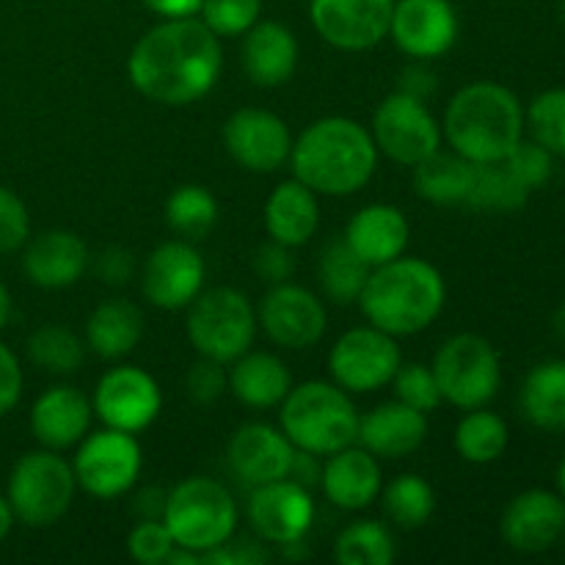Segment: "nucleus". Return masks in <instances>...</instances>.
<instances>
[{"label": "nucleus", "instance_id": "nucleus-50", "mask_svg": "<svg viewBox=\"0 0 565 565\" xmlns=\"http://www.w3.org/2000/svg\"><path fill=\"white\" fill-rule=\"evenodd\" d=\"M436 88H439V77H436V72H430L419 58H414L412 64L401 72V83H397V92L423 99V103H428V99L434 97Z\"/></svg>", "mask_w": 565, "mask_h": 565}, {"label": "nucleus", "instance_id": "nucleus-25", "mask_svg": "<svg viewBox=\"0 0 565 565\" xmlns=\"http://www.w3.org/2000/svg\"><path fill=\"white\" fill-rule=\"evenodd\" d=\"M428 439V414L401 401L381 403L373 412L359 417L356 441L375 458H406Z\"/></svg>", "mask_w": 565, "mask_h": 565}, {"label": "nucleus", "instance_id": "nucleus-49", "mask_svg": "<svg viewBox=\"0 0 565 565\" xmlns=\"http://www.w3.org/2000/svg\"><path fill=\"white\" fill-rule=\"evenodd\" d=\"M22 397V367L14 351L0 342V417L11 412Z\"/></svg>", "mask_w": 565, "mask_h": 565}, {"label": "nucleus", "instance_id": "nucleus-41", "mask_svg": "<svg viewBox=\"0 0 565 565\" xmlns=\"http://www.w3.org/2000/svg\"><path fill=\"white\" fill-rule=\"evenodd\" d=\"M199 14L218 39L243 36L248 28L259 22L263 0H202Z\"/></svg>", "mask_w": 565, "mask_h": 565}, {"label": "nucleus", "instance_id": "nucleus-23", "mask_svg": "<svg viewBox=\"0 0 565 565\" xmlns=\"http://www.w3.org/2000/svg\"><path fill=\"white\" fill-rule=\"evenodd\" d=\"M22 252V270L31 285L42 290H66L77 285L88 268V248L75 232L50 230L39 237H28Z\"/></svg>", "mask_w": 565, "mask_h": 565}, {"label": "nucleus", "instance_id": "nucleus-12", "mask_svg": "<svg viewBox=\"0 0 565 565\" xmlns=\"http://www.w3.org/2000/svg\"><path fill=\"white\" fill-rule=\"evenodd\" d=\"M373 141L379 154L395 160V163L414 166L434 154L441 147V125L430 114L428 103L408 94L395 92L375 108L373 116Z\"/></svg>", "mask_w": 565, "mask_h": 565}, {"label": "nucleus", "instance_id": "nucleus-43", "mask_svg": "<svg viewBox=\"0 0 565 565\" xmlns=\"http://www.w3.org/2000/svg\"><path fill=\"white\" fill-rule=\"evenodd\" d=\"M395 384L397 401L406 403V406L417 408V412H436L441 403L439 384H436V375L428 364H401V370L392 379Z\"/></svg>", "mask_w": 565, "mask_h": 565}, {"label": "nucleus", "instance_id": "nucleus-18", "mask_svg": "<svg viewBox=\"0 0 565 565\" xmlns=\"http://www.w3.org/2000/svg\"><path fill=\"white\" fill-rule=\"evenodd\" d=\"M248 522L268 544H296L315 524V500L307 486L290 478L254 486L248 497Z\"/></svg>", "mask_w": 565, "mask_h": 565}, {"label": "nucleus", "instance_id": "nucleus-44", "mask_svg": "<svg viewBox=\"0 0 565 565\" xmlns=\"http://www.w3.org/2000/svg\"><path fill=\"white\" fill-rule=\"evenodd\" d=\"M174 539H171L169 527L163 519H141L136 527L127 535V552L136 563L141 565H160L174 550Z\"/></svg>", "mask_w": 565, "mask_h": 565}, {"label": "nucleus", "instance_id": "nucleus-32", "mask_svg": "<svg viewBox=\"0 0 565 565\" xmlns=\"http://www.w3.org/2000/svg\"><path fill=\"white\" fill-rule=\"evenodd\" d=\"M472 171L475 163H469L467 158H461L452 149L445 152L439 147L434 154H428V158L414 166V191L425 202L441 204V207L463 204L469 185H472Z\"/></svg>", "mask_w": 565, "mask_h": 565}, {"label": "nucleus", "instance_id": "nucleus-56", "mask_svg": "<svg viewBox=\"0 0 565 565\" xmlns=\"http://www.w3.org/2000/svg\"><path fill=\"white\" fill-rule=\"evenodd\" d=\"M9 318H11V296L9 290H6L3 281H0V329L9 323Z\"/></svg>", "mask_w": 565, "mask_h": 565}, {"label": "nucleus", "instance_id": "nucleus-6", "mask_svg": "<svg viewBox=\"0 0 565 565\" xmlns=\"http://www.w3.org/2000/svg\"><path fill=\"white\" fill-rule=\"evenodd\" d=\"M163 522L177 546L202 555L235 539L237 502L221 480L188 478L169 491Z\"/></svg>", "mask_w": 565, "mask_h": 565}, {"label": "nucleus", "instance_id": "nucleus-21", "mask_svg": "<svg viewBox=\"0 0 565 565\" xmlns=\"http://www.w3.org/2000/svg\"><path fill=\"white\" fill-rule=\"evenodd\" d=\"M292 441L265 423H246L235 430L226 447L232 475L246 486H265L287 478L292 463Z\"/></svg>", "mask_w": 565, "mask_h": 565}, {"label": "nucleus", "instance_id": "nucleus-42", "mask_svg": "<svg viewBox=\"0 0 565 565\" xmlns=\"http://www.w3.org/2000/svg\"><path fill=\"white\" fill-rule=\"evenodd\" d=\"M502 163H505L508 169H511V174L516 177L524 188H530V191L544 188L546 182L552 180V174H555V154L546 147H541L539 141H533V138H522Z\"/></svg>", "mask_w": 565, "mask_h": 565}, {"label": "nucleus", "instance_id": "nucleus-55", "mask_svg": "<svg viewBox=\"0 0 565 565\" xmlns=\"http://www.w3.org/2000/svg\"><path fill=\"white\" fill-rule=\"evenodd\" d=\"M552 331H555L557 342L565 348V303L555 309V315H552Z\"/></svg>", "mask_w": 565, "mask_h": 565}, {"label": "nucleus", "instance_id": "nucleus-19", "mask_svg": "<svg viewBox=\"0 0 565 565\" xmlns=\"http://www.w3.org/2000/svg\"><path fill=\"white\" fill-rule=\"evenodd\" d=\"M390 36L408 58H439L458 42V14L450 0H395Z\"/></svg>", "mask_w": 565, "mask_h": 565}, {"label": "nucleus", "instance_id": "nucleus-51", "mask_svg": "<svg viewBox=\"0 0 565 565\" xmlns=\"http://www.w3.org/2000/svg\"><path fill=\"white\" fill-rule=\"evenodd\" d=\"M318 458L320 456H315V452L296 450L292 452V463H290V472H287V478L296 480V483H301V486H307V489H312L315 483H320V475H323V467H320Z\"/></svg>", "mask_w": 565, "mask_h": 565}, {"label": "nucleus", "instance_id": "nucleus-16", "mask_svg": "<svg viewBox=\"0 0 565 565\" xmlns=\"http://www.w3.org/2000/svg\"><path fill=\"white\" fill-rule=\"evenodd\" d=\"M257 320L276 345L290 348V351L318 345L326 334V323H329L323 301L312 290L292 285V281L270 285L259 303Z\"/></svg>", "mask_w": 565, "mask_h": 565}, {"label": "nucleus", "instance_id": "nucleus-36", "mask_svg": "<svg viewBox=\"0 0 565 565\" xmlns=\"http://www.w3.org/2000/svg\"><path fill=\"white\" fill-rule=\"evenodd\" d=\"M381 505L386 519L401 530H417L430 522L436 511V491L419 475H401L381 489Z\"/></svg>", "mask_w": 565, "mask_h": 565}, {"label": "nucleus", "instance_id": "nucleus-14", "mask_svg": "<svg viewBox=\"0 0 565 565\" xmlns=\"http://www.w3.org/2000/svg\"><path fill=\"white\" fill-rule=\"evenodd\" d=\"M395 0H312L309 17L326 44L362 53L390 36Z\"/></svg>", "mask_w": 565, "mask_h": 565}, {"label": "nucleus", "instance_id": "nucleus-7", "mask_svg": "<svg viewBox=\"0 0 565 565\" xmlns=\"http://www.w3.org/2000/svg\"><path fill=\"white\" fill-rule=\"evenodd\" d=\"M257 326V309L252 307L246 292L235 287H215L199 292L191 301L185 334L199 356L232 364L237 356L252 351Z\"/></svg>", "mask_w": 565, "mask_h": 565}, {"label": "nucleus", "instance_id": "nucleus-11", "mask_svg": "<svg viewBox=\"0 0 565 565\" xmlns=\"http://www.w3.org/2000/svg\"><path fill=\"white\" fill-rule=\"evenodd\" d=\"M403 364L397 337L375 329L356 326L334 342L329 353V370L337 386L348 395H367L392 384Z\"/></svg>", "mask_w": 565, "mask_h": 565}, {"label": "nucleus", "instance_id": "nucleus-15", "mask_svg": "<svg viewBox=\"0 0 565 565\" xmlns=\"http://www.w3.org/2000/svg\"><path fill=\"white\" fill-rule=\"evenodd\" d=\"M224 147L237 166L254 174H274L290 160L292 136L281 116L265 108H241L226 119Z\"/></svg>", "mask_w": 565, "mask_h": 565}, {"label": "nucleus", "instance_id": "nucleus-5", "mask_svg": "<svg viewBox=\"0 0 565 565\" xmlns=\"http://www.w3.org/2000/svg\"><path fill=\"white\" fill-rule=\"evenodd\" d=\"M281 434L296 450L331 456L356 445L359 412L348 392L331 381H303L281 401Z\"/></svg>", "mask_w": 565, "mask_h": 565}, {"label": "nucleus", "instance_id": "nucleus-17", "mask_svg": "<svg viewBox=\"0 0 565 565\" xmlns=\"http://www.w3.org/2000/svg\"><path fill=\"white\" fill-rule=\"evenodd\" d=\"M204 276H207V268L191 241L160 243L143 265L141 292L152 307L166 309V312L188 309L193 298L202 292Z\"/></svg>", "mask_w": 565, "mask_h": 565}, {"label": "nucleus", "instance_id": "nucleus-33", "mask_svg": "<svg viewBox=\"0 0 565 565\" xmlns=\"http://www.w3.org/2000/svg\"><path fill=\"white\" fill-rule=\"evenodd\" d=\"M370 265L353 252L351 246L345 243V237H337L331 241L329 246L320 252L318 259V281L320 290L329 301L340 303H356L359 296H362L364 285H367L370 276Z\"/></svg>", "mask_w": 565, "mask_h": 565}, {"label": "nucleus", "instance_id": "nucleus-57", "mask_svg": "<svg viewBox=\"0 0 565 565\" xmlns=\"http://www.w3.org/2000/svg\"><path fill=\"white\" fill-rule=\"evenodd\" d=\"M555 480H557V494H561L563 500H565V456L561 458V463H557Z\"/></svg>", "mask_w": 565, "mask_h": 565}, {"label": "nucleus", "instance_id": "nucleus-31", "mask_svg": "<svg viewBox=\"0 0 565 565\" xmlns=\"http://www.w3.org/2000/svg\"><path fill=\"white\" fill-rule=\"evenodd\" d=\"M522 414L541 430H565V359L535 364L519 392Z\"/></svg>", "mask_w": 565, "mask_h": 565}, {"label": "nucleus", "instance_id": "nucleus-20", "mask_svg": "<svg viewBox=\"0 0 565 565\" xmlns=\"http://www.w3.org/2000/svg\"><path fill=\"white\" fill-rule=\"evenodd\" d=\"M500 533L505 544L522 555L552 550L565 535V500L546 489L522 491L508 502Z\"/></svg>", "mask_w": 565, "mask_h": 565}, {"label": "nucleus", "instance_id": "nucleus-58", "mask_svg": "<svg viewBox=\"0 0 565 565\" xmlns=\"http://www.w3.org/2000/svg\"><path fill=\"white\" fill-rule=\"evenodd\" d=\"M561 20L565 22V0H561Z\"/></svg>", "mask_w": 565, "mask_h": 565}, {"label": "nucleus", "instance_id": "nucleus-22", "mask_svg": "<svg viewBox=\"0 0 565 565\" xmlns=\"http://www.w3.org/2000/svg\"><path fill=\"white\" fill-rule=\"evenodd\" d=\"M94 408L75 386H50L31 406V434L44 450H70L88 434Z\"/></svg>", "mask_w": 565, "mask_h": 565}, {"label": "nucleus", "instance_id": "nucleus-8", "mask_svg": "<svg viewBox=\"0 0 565 565\" xmlns=\"http://www.w3.org/2000/svg\"><path fill=\"white\" fill-rule=\"evenodd\" d=\"M441 401L461 412L489 406L502 386V362L497 348L480 334H452L441 342L430 364Z\"/></svg>", "mask_w": 565, "mask_h": 565}, {"label": "nucleus", "instance_id": "nucleus-30", "mask_svg": "<svg viewBox=\"0 0 565 565\" xmlns=\"http://www.w3.org/2000/svg\"><path fill=\"white\" fill-rule=\"evenodd\" d=\"M143 337V315L141 309L125 298H110L103 301L86 320V345L99 359L130 356Z\"/></svg>", "mask_w": 565, "mask_h": 565}, {"label": "nucleus", "instance_id": "nucleus-2", "mask_svg": "<svg viewBox=\"0 0 565 565\" xmlns=\"http://www.w3.org/2000/svg\"><path fill=\"white\" fill-rule=\"evenodd\" d=\"M292 177L318 196H351L362 191L379 166L373 132L348 116L312 121L290 149Z\"/></svg>", "mask_w": 565, "mask_h": 565}, {"label": "nucleus", "instance_id": "nucleus-47", "mask_svg": "<svg viewBox=\"0 0 565 565\" xmlns=\"http://www.w3.org/2000/svg\"><path fill=\"white\" fill-rule=\"evenodd\" d=\"M252 268L259 279H265L268 285H281V281L292 279V270H296V259H292V248L281 246V243L270 241L265 246H259L252 257Z\"/></svg>", "mask_w": 565, "mask_h": 565}, {"label": "nucleus", "instance_id": "nucleus-35", "mask_svg": "<svg viewBox=\"0 0 565 565\" xmlns=\"http://www.w3.org/2000/svg\"><path fill=\"white\" fill-rule=\"evenodd\" d=\"M530 193L533 191L524 188L505 163H475L463 204L480 213H516L527 204Z\"/></svg>", "mask_w": 565, "mask_h": 565}, {"label": "nucleus", "instance_id": "nucleus-46", "mask_svg": "<svg viewBox=\"0 0 565 565\" xmlns=\"http://www.w3.org/2000/svg\"><path fill=\"white\" fill-rule=\"evenodd\" d=\"M226 390H230V375H226L224 364L204 356L196 364H191L185 375V392L193 403L210 406V403L221 401Z\"/></svg>", "mask_w": 565, "mask_h": 565}, {"label": "nucleus", "instance_id": "nucleus-24", "mask_svg": "<svg viewBox=\"0 0 565 565\" xmlns=\"http://www.w3.org/2000/svg\"><path fill=\"white\" fill-rule=\"evenodd\" d=\"M326 500L340 511H364L379 500L384 480H381L379 458L362 445H348L331 452L320 475Z\"/></svg>", "mask_w": 565, "mask_h": 565}, {"label": "nucleus", "instance_id": "nucleus-10", "mask_svg": "<svg viewBox=\"0 0 565 565\" xmlns=\"http://www.w3.org/2000/svg\"><path fill=\"white\" fill-rule=\"evenodd\" d=\"M143 456L136 434L103 428L86 434L72 461L77 486L97 500H116L136 486Z\"/></svg>", "mask_w": 565, "mask_h": 565}, {"label": "nucleus", "instance_id": "nucleus-9", "mask_svg": "<svg viewBox=\"0 0 565 565\" xmlns=\"http://www.w3.org/2000/svg\"><path fill=\"white\" fill-rule=\"evenodd\" d=\"M77 480L72 463L55 450L25 452L9 475V500L14 519L25 527H50L61 522L75 500Z\"/></svg>", "mask_w": 565, "mask_h": 565}, {"label": "nucleus", "instance_id": "nucleus-39", "mask_svg": "<svg viewBox=\"0 0 565 565\" xmlns=\"http://www.w3.org/2000/svg\"><path fill=\"white\" fill-rule=\"evenodd\" d=\"M86 345L66 326H42L28 337V359L53 375H72L83 364Z\"/></svg>", "mask_w": 565, "mask_h": 565}, {"label": "nucleus", "instance_id": "nucleus-13", "mask_svg": "<svg viewBox=\"0 0 565 565\" xmlns=\"http://www.w3.org/2000/svg\"><path fill=\"white\" fill-rule=\"evenodd\" d=\"M92 408L94 417L105 428L141 434L160 417L163 392L147 370L136 367V364H119L97 381Z\"/></svg>", "mask_w": 565, "mask_h": 565}, {"label": "nucleus", "instance_id": "nucleus-48", "mask_svg": "<svg viewBox=\"0 0 565 565\" xmlns=\"http://www.w3.org/2000/svg\"><path fill=\"white\" fill-rule=\"evenodd\" d=\"M132 270H136V263H132V254L127 248L110 246L105 252L97 254L94 259V274L103 285L121 287L132 279Z\"/></svg>", "mask_w": 565, "mask_h": 565}, {"label": "nucleus", "instance_id": "nucleus-38", "mask_svg": "<svg viewBox=\"0 0 565 565\" xmlns=\"http://www.w3.org/2000/svg\"><path fill=\"white\" fill-rule=\"evenodd\" d=\"M395 555V539L390 527L373 519L348 524L334 541V561L340 565H390Z\"/></svg>", "mask_w": 565, "mask_h": 565}, {"label": "nucleus", "instance_id": "nucleus-34", "mask_svg": "<svg viewBox=\"0 0 565 565\" xmlns=\"http://www.w3.org/2000/svg\"><path fill=\"white\" fill-rule=\"evenodd\" d=\"M452 445L463 461L486 467V463H494L505 456L508 445H511V430L500 414L489 412L486 406L472 408L458 423Z\"/></svg>", "mask_w": 565, "mask_h": 565}, {"label": "nucleus", "instance_id": "nucleus-40", "mask_svg": "<svg viewBox=\"0 0 565 565\" xmlns=\"http://www.w3.org/2000/svg\"><path fill=\"white\" fill-rule=\"evenodd\" d=\"M524 127L533 141L550 149L555 158H565V88L541 92L524 110Z\"/></svg>", "mask_w": 565, "mask_h": 565}, {"label": "nucleus", "instance_id": "nucleus-26", "mask_svg": "<svg viewBox=\"0 0 565 565\" xmlns=\"http://www.w3.org/2000/svg\"><path fill=\"white\" fill-rule=\"evenodd\" d=\"M342 237L370 268H379V265L392 263V259L406 254L408 241H412V226H408V218L401 207L379 202L356 210Z\"/></svg>", "mask_w": 565, "mask_h": 565}, {"label": "nucleus", "instance_id": "nucleus-28", "mask_svg": "<svg viewBox=\"0 0 565 565\" xmlns=\"http://www.w3.org/2000/svg\"><path fill=\"white\" fill-rule=\"evenodd\" d=\"M320 226L318 193L301 180H287L270 191L265 202V232L281 246L298 248L312 241Z\"/></svg>", "mask_w": 565, "mask_h": 565}, {"label": "nucleus", "instance_id": "nucleus-3", "mask_svg": "<svg viewBox=\"0 0 565 565\" xmlns=\"http://www.w3.org/2000/svg\"><path fill=\"white\" fill-rule=\"evenodd\" d=\"M359 307L370 326L392 337H412L436 323L447 303L445 276L419 257H397L370 270Z\"/></svg>", "mask_w": 565, "mask_h": 565}, {"label": "nucleus", "instance_id": "nucleus-53", "mask_svg": "<svg viewBox=\"0 0 565 565\" xmlns=\"http://www.w3.org/2000/svg\"><path fill=\"white\" fill-rule=\"evenodd\" d=\"M166 500H169V494H166L163 489H143L141 494H138L136 500V511L141 513V519H163V511H166Z\"/></svg>", "mask_w": 565, "mask_h": 565}, {"label": "nucleus", "instance_id": "nucleus-52", "mask_svg": "<svg viewBox=\"0 0 565 565\" xmlns=\"http://www.w3.org/2000/svg\"><path fill=\"white\" fill-rule=\"evenodd\" d=\"M152 14L160 20H180V17H193L202 9V0H141Z\"/></svg>", "mask_w": 565, "mask_h": 565}, {"label": "nucleus", "instance_id": "nucleus-45", "mask_svg": "<svg viewBox=\"0 0 565 565\" xmlns=\"http://www.w3.org/2000/svg\"><path fill=\"white\" fill-rule=\"evenodd\" d=\"M31 237V215L14 191L0 185V254H14Z\"/></svg>", "mask_w": 565, "mask_h": 565}, {"label": "nucleus", "instance_id": "nucleus-27", "mask_svg": "<svg viewBox=\"0 0 565 565\" xmlns=\"http://www.w3.org/2000/svg\"><path fill=\"white\" fill-rule=\"evenodd\" d=\"M298 66V39L276 20H259L243 33V70L254 86H285Z\"/></svg>", "mask_w": 565, "mask_h": 565}, {"label": "nucleus", "instance_id": "nucleus-54", "mask_svg": "<svg viewBox=\"0 0 565 565\" xmlns=\"http://www.w3.org/2000/svg\"><path fill=\"white\" fill-rule=\"evenodd\" d=\"M14 511H11V505H9V500H6L3 494H0V544H3L6 539H9V533H11V527H14Z\"/></svg>", "mask_w": 565, "mask_h": 565}, {"label": "nucleus", "instance_id": "nucleus-29", "mask_svg": "<svg viewBox=\"0 0 565 565\" xmlns=\"http://www.w3.org/2000/svg\"><path fill=\"white\" fill-rule=\"evenodd\" d=\"M230 392L248 408H279L292 390V375L279 356L246 351L226 370Z\"/></svg>", "mask_w": 565, "mask_h": 565}, {"label": "nucleus", "instance_id": "nucleus-1", "mask_svg": "<svg viewBox=\"0 0 565 565\" xmlns=\"http://www.w3.org/2000/svg\"><path fill=\"white\" fill-rule=\"evenodd\" d=\"M221 66V39L196 17H180L163 20L138 39L127 58V75L147 99L182 108L213 92Z\"/></svg>", "mask_w": 565, "mask_h": 565}, {"label": "nucleus", "instance_id": "nucleus-4", "mask_svg": "<svg viewBox=\"0 0 565 565\" xmlns=\"http://www.w3.org/2000/svg\"><path fill=\"white\" fill-rule=\"evenodd\" d=\"M441 136L469 163H502L524 138V108L502 83L475 81L447 103Z\"/></svg>", "mask_w": 565, "mask_h": 565}, {"label": "nucleus", "instance_id": "nucleus-37", "mask_svg": "<svg viewBox=\"0 0 565 565\" xmlns=\"http://www.w3.org/2000/svg\"><path fill=\"white\" fill-rule=\"evenodd\" d=\"M166 221L185 241H202L218 224V199L204 185H180L166 199Z\"/></svg>", "mask_w": 565, "mask_h": 565}]
</instances>
